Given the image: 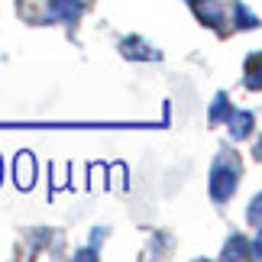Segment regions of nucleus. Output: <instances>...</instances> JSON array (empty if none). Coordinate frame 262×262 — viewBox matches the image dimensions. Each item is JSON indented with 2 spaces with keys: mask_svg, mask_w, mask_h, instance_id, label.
Masks as SVG:
<instances>
[{
  "mask_svg": "<svg viewBox=\"0 0 262 262\" xmlns=\"http://www.w3.org/2000/svg\"><path fill=\"white\" fill-rule=\"evenodd\" d=\"M239 178H243V162H239V156L233 149H220L214 165H210V178H207L210 198H214L217 204H227V201L233 198Z\"/></svg>",
  "mask_w": 262,
  "mask_h": 262,
  "instance_id": "1",
  "label": "nucleus"
},
{
  "mask_svg": "<svg viewBox=\"0 0 262 262\" xmlns=\"http://www.w3.org/2000/svg\"><path fill=\"white\" fill-rule=\"evenodd\" d=\"M84 13V0H49L46 4V23H75Z\"/></svg>",
  "mask_w": 262,
  "mask_h": 262,
  "instance_id": "2",
  "label": "nucleus"
},
{
  "mask_svg": "<svg viewBox=\"0 0 262 262\" xmlns=\"http://www.w3.org/2000/svg\"><path fill=\"white\" fill-rule=\"evenodd\" d=\"M191 10L210 29H224V23H227V7L220 0H191Z\"/></svg>",
  "mask_w": 262,
  "mask_h": 262,
  "instance_id": "3",
  "label": "nucleus"
},
{
  "mask_svg": "<svg viewBox=\"0 0 262 262\" xmlns=\"http://www.w3.org/2000/svg\"><path fill=\"white\" fill-rule=\"evenodd\" d=\"M120 52H123V55L129 58V62H143V58H149V62H159V58H162V55L156 52V49H149V46H143V42H139L136 36L123 39V46H120Z\"/></svg>",
  "mask_w": 262,
  "mask_h": 262,
  "instance_id": "4",
  "label": "nucleus"
},
{
  "mask_svg": "<svg viewBox=\"0 0 262 262\" xmlns=\"http://www.w3.org/2000/svg\"><path fill=\"white\" fill-rule=\"evenodd\" d=\"M227 126H230V136L233 139H246L253 133V114H249V110H230Z\"/></svg>",
  "mask_w": 262,
  "mask_h": 262,
  "instance_id": "5",
  "label": "nucleus"
},
{
  "mask_svg": "<svg viewBox=\"0 0 262 262\" xmlns=\"http://www.w3.org/2000/svg\"><path fill=\"white\" fill-rule=\"evenodd\" d=\"M249 243H246V236H239V233H233L227 239V249L220 253V259H246V256H253V249H246Z\"/></svg>",
  "mask_w": 262,
  "mask_h": 262,
  "instance_id": "6",
  "label": "nucleus"
},
{
  "mask_svg": "<svg viewBox=\"0 0 262 262\" xmlns=\"http://www.w3.org/2000/svg\"><path fill=\"white\" fill-rule=\"evenodd\" d=\"M230 110H233V107H230V97L224 94V91H220V94L214 97V104H210V123H227V117H230Z\"/></svg>",
  "mask_w": 262,
  "mask_h": 262,
  "instance_id": "7",
  "label": "nucleus"
},
{
  "mask_svg": "<svg viewBox=\"0 0 262 262\" xmlns=\"http://www.w3.org/2000/svg\"><path fill=\"white\" fill-rule=\"evenodd\" d=\"M262 55L259 52H253L249 55V65H246V88L249 91H262V78H259V72H262Z\"/></svg>",
  "mask_w": 262,
  "mask_h": 262,
  "instance_id": "8",
  "label": "nucleus"
},
{
  "mask_svg": "<svg viewBox=\"0 0 262 262\" xmlns=\"http://www.w3.org/2000/svg\"><path fill=\"white\" fill-rule=\"evenodd\" d=\"M233 13H236V26H239V29H246V26L253 29V26H259V19L253 16V10H246V4H236Z\"/></svg>",
  "mask_w": 262,
  "mask_h": 262,
  "instance_id": "9",
  "label": "nucleus"
},
{
  "mask_svg": "<svg viewBox=\"0 0 262 262\" xmlns=\"http://www.w3.org/2000/svg\"><path fill=\"white\" fill-rule=\"evenodd\" d=\"M262 194H253V201H249V227H256L259 230V224H262Z\"/></svg>",
  "mask_w": 262,
  "mask_h": 262,
  "instance_id": "10",
  "label": "nucleus"
}]
</instances>
